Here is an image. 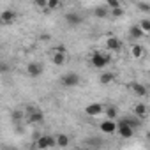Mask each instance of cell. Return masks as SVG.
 I'll return each mask as SVG.
<instances>
[{
	"label": "cell",
	"instance_id": "52a82bcc",
	"mask_svg": "<svg viewBox=\"0 0 150 150\" xmlns=\"http://www.w3.org/2000/svg\"><path fill=\"white\" fill-rule=\"evenodd\" d=\"M16 11L14 9H4L2 13H0V23L2 25H13L16 21Z\"/></svg>",
	"mask_w": 150,
	"mask_h": 150
},
{
	"label": "cell",
	"instance_id": "7a4b0ae2",
	"mask_svg": "<svg viewBox=\"0 0 150 150\" xmlns=\"http://www.w3.org/2000/svg\"><path fill=\"white\" fill-rule=\"evenodd\" d=\"M51 62H53L57 67L64 65V64L67 62V50H65L64 46H57V48H53V50H51Z\"/></svg>",
	"mask_w": 150,
	"mask_h": 150
},
{
	"label": "cell",
	"instance_id": "484cf974",
	"mask_svg": "<svg viewBox=\"0 0 150 150\" xmlns=\"http://www.w3.org/2000/svg\"><path fill=\"white\" fill-rule=\"evenodd\" d=\"M35 7L44 9V7H46V0H37V2H35Z\"/></svg>",
	"mask_w": 150,
	"mask_h": 150
},
{
	"label": "cell",
	"instance_id": "5b68a950",
	"mask_svg": "<svg viewBox=\"0 0 150 150\" xmlns=\"http://www.w3.org/2000/svg\"><path fill=\"white\" fill-rule=\"evenodd\" d=\"M81 83V78L78 76L76 72H67L65 76L62 78V85L67 87V88H74V87H78Z\"/></svg>",
	"mask_w": 150,
	"mask_h": 150
},
{
	"label": "cell",
	"instance_id": "ffe728a7",
	"mask_svg": "<svg viewBox=\"0 0 150 150\" xmlns=\"http://www.w3.org/2000/svg\"><path fill=\"white\" fill-rule=\"evenodd\" d=\"M129 35H131V39H134V41H139V39L145 37V35L141 34V30L138 28V25H132V27L129 28Z\"/></svg>",
	"mask_w": 150,
	"mask_h": 150
},
{
	"label": "cell",
	"instance_id": "ac0fdd59",
	"mask_svg": "<svg viewBox=\"0 0 150 150\" xmlns=\"http://www.w3.org/2000/svg\"><path fill=\"white\" fill-rule=\"evenodd\" d=\"M103 113L106 115L108 120H115L117 115H118V110H117V106H104V111Z\"/></svg>",
	"mask_w": 150,
	"mask_h": 150
},
{
	"label": "cell",
	"instance_id": "3957f363",
	"mask_svg": "<svg viewBox=\"0 0 150 150\" xmlns=\"http://www.w3.org/2000/svg\"><path fill=\"white\" fill-rule=\"evenodd\" d=\"M55 146V136L51 134H42L35 139V148L37 150H48V148H53Z\"/></svg>",
	"mask_w": 150,
	"mask_h": 150
},
{
	"label": "cell",
	"instance_id": "d4e9b609",
	"mask_svg": "<svg viewBox=\"0 0 150 150\" xmlns=\"http://www.w3.org/2000/svg\"><path fill=\"white\" fill-rule=\"evenodd\" d=\"M9 64L7 62H0V74H4V72H9Z\"/></svg>",
	"mask_w": 150,
	"mask_h": 150
},
{
	"label": "cell",
	"instance_id": "ba28073f",
	"mask_svg": "<svg viewBox=\"0 0 150 150\" xmlns=\"http://www.w3.org/2000/svg\"><path fill=\"white\" fill-rule=\"evenodd\" d=\"M104 46H106V50H108V51L117 53V51H120V48H122V41H120L118 37H115V35H110V37H106Z\"/></svg>",
	"mask_w": 150,
	"mask_h": 150
},
{
	"label": "cell",
	"instance_id": "5bb4252c",
	"mask_svg": "<svg viewBox=\"0 0 150 150\" xmlns=\"http://www.w3.org/2000/svg\"><path fill=\"white\" fill-rule=\"evenodd\" d=\"M113 80H115V74L111 71H103L101 76H99V83L101 85H111Z\"/></svg>",
	"mask_w": 150,
	"mask_h": 150
},
{
	"label": "cell",
	"instance_id": "d6986e66",
	"mask_svg": "<svg viewBox=\"0 0 150 150\" xmlns=\"http://www.w3.org/2000/svg\"><path fill=\"white\" fill-rule=\"evenodd\" d=\"M67 145H69V136H67V134H58V136H55V146L65 148Z\"/></svg>",
	"mask_w": 150,
	"mask_h": 150
},
{
	"label": "cell",
	"instance_id": "9c48e42d",
	"mask_svg": "<svg viewBox=\"0 0 150 150\" xmlns=\"http://www.w3.org/2000/svg\"><path fill=\"white\" fill-rule=\"evenodd\" d=\"M103 111H104V106L103 104H99V103H92V104H87L85 106V115L87 117H99V115H103Z\"/></svg>",
	"mask_w": 150,
	"mask_h": 150
},
{
	"label": "cell",
	"instance_id": "7402d4cb",
	"mask_svg": "<svg viewBox=\"0 0 150 150\" xmlns=\"http://www.w3.org/2000/svg\"><path fill=\"white\" fill-rule=\"evenodd\" d=\"M60 7V2L58 0H46V11H55V9H58Z\"/></svg>",
	"mask_w": 150,
	"mask_h": 150
},
{
	"label": "cell",
	"instance_id": "30bf717a",
	"mask_svg": "<svg viewBox=\"0 0 150 150\" xmlns=\"http://www.w3.org/2000/svg\"><path fill=\"white\" fill-rule=\"evenodd\" d=\"M27 117H28V122H32V124H41L44 120V113L39 108H28Z\"/></svg>",
	"mask_w": 150,
	"mask_h": 150
},
{
	"label": "cell",
	"instance_id": "603a6c76",
	"mask_svg": "<svg viewBox=\"0 0 150 150\" xmlns=\"http://www.w3.org/2000/svg\"><path fill=\"white\" fill-rule=\"evenodd\" d=\"M110 14H111V16H115V18H120V16L124 14V7H117V9L110 11Z\"/></svg>",
	"mask_w": 150,
	"mask_h": 150
},
{
	"label": "cell",
	"instance_id": "6da1fadb",
	"mask_svg": "<svg viewBox=\"0 0 150 150\" xmlns=\"http://www.w3.org/2000/svg\"><path fill=\"white\" fill-rule=\"evenodd\" d=\"M90 62H92V65H94L96 69H106V67L110 65V62H111V57H110L108 53H104V51H96V53L92 55Z\"/></svg>",
	"mask_w": 150,
	"mask_h": 150
},
{
	"label": "cell",
	"instance_id": "cb8c5ba5",
	"mask_svg": "<svg viewBox=\"0 0 150 150\" xmlns=\"http://www.w3.org/2000/svg\"><path fill=\"white\" fill-rule=\"evenodd\" d=\"M138 7H139L143 13H148V11H150V4H148V2H138Z\"/></svg>",
	"mask_w": 150,
	"mask_h": 150
},
{
	"label": "cell",
	"instance_id": "4fadbf2b",
	"mask_svg": "<svg viewBox=\"0 0 150 150\" xmlns=\"http://www.w3.org/2000/svg\"><path fill=\"white\" fill-rule=\"evenodd\" d=\"M65 21H67V25H71V27H78V25L81 23V16H80L78 13H67V14H65Z\"/></svg>",
	"mask_w": 150,
	"mask_h": 150
},
{
	"label": "cell",
	"instance_id": "8fae6325",
	"mask_svg": "<svg viewBox=\"0 0 150 150\" xmlns=\"http://www.w3.org/2000/svg\"><path fill=\"white\" fill-rule=\"evenodd\" d=\"M99 129H101L104 134H113V132L117 131V122H115V120H108V118H104V120L99 124Z\"/></svg>",
	"mask_w": 150,
	"mask_h": 150
},
{
	"label": "cell",
	"instance_id": "7c38bea8",
	"mask_svg": "<svg viewBox=\"0 0 150 150\" xmlns=\"http://www.w3.org/2000/svg\"><path fill=\"white\" fill-rule=\"evenodd\" d=\"M146 115H148V106L143 104V103H138V104L134 106V117H136L138 120H145Z\"/></svg>",
	"mask_w": 150,
	"mask_h": 150
},
{
	"label": "cell",
	"instance_id": "9a60e30c",
	"mask_svg": "<svg viewBox=\"0 0 150 150\" xmlns=\"http://www.w3.org/2000/svg\"><path fill=\"white\" fill-rule=\"evenodd\" d=\"M131 90L136 97H145L146 96V87L141 83H131Z\"/></svg>",
	"mask_w": 150,
	"mask_h": 150
},
{
	"label": "cell",
	"instance_id": "8992f818",
	"mask_svg": "<svg viewBox=\"0 0 150 150\" xmlns=\"http://www.w3.org/2000/svg\"><path fill=\"white\" fill-rule=\"evenodd\" d=\"M25 71H27V74L30 78H39L42 74V71H44V67H42L41 62H30V64H27Z\"/></svg>",
	"mask_w": 150,
	"mask_h": 150
},
{
	"label": "cell",
	"instance_id": "44dd1931",
	"mask_svg": "<svg viewBox=\"0 0 150 150\" xmlns=\"http://www.w3.org/2000/svg\"><path fill=\"white\" fill-rule=\"evenodd\" d=\"M94 14H96L97 18H106V16H110V11H108L106 6H97V7L94 9Z\"/></svg>",
	"mask_w": 150,
	"mask_h": 150
},
{
	"label": "cell",
	"instance_id": "277c9868",
	"mask_svg": "<svg viewBox=\"0 0 150 150\" xmlns=\"http://www.w3.org/2000/svg\"><path fill=\"white\" fill-rule=\"evenodd\" d=\"M115 132H118V136L120 138H124V139H127V138H132V134H134V129L122 118L118 124H117V131Z\"/></svg>",
	"mask_w": 150,
	"mask_h": 150
},
{
	"label": "cell",
	"instance_id": "2e32d148",
	"mask_svg": "<svg viewBox=\"0 0 150 150\" xmlns=\"http://www.w3.org/2000/svg\"><path fill=\"white\" fill-rule=\"evenodd\" d=\"M143 46L139 44V42H132V46H131V57H134V58H141L143 57Z\"/></svg>",
	"mask_w": 150,
	"mask_h": 150
},
{
	"label": "cell",
	"instance_id": "e0dca14e",
	"mask_svg": "<svg viewBox=\"0 0 150 150\" xmlns=\"http://www.w3.org/2000/svg\"><path fill=\"white\" fill-rule=\"evenodd\" d=\"M138 28L141 30V34H143V35H148V34H150V20H148V18H143V20H139V23H138Z\"/></svg>",
	"mask_w": 150,
	"mask_h": 150
}]
</instances>
